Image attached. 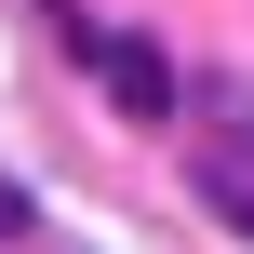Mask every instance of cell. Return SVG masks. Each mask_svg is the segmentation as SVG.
I'll return each mask as SVG.
<instances>
[{"label":"cell","instance_id":"obj_3","mask_svg":"<svg viewBox=\"0 0 254 254\" xmlns=\"http://www.w3.org/2000/svg\"><path fill=\"white\" fill-rule=\"evenodd\" d=\"M188 107H214V121H228V147H254V94H241V80H201Z\"/></svg>","mask_w":254,"mask_h":254},{"label":"cell","instance_id":"obj_4","mask_svg":"<svg viewBox=\"0 0 254 254\" xmlns=\"http://www.w3.org/2000/svg\"><path fill=\"white\" fill-rule=\"evenodd\" d=\"M0 241H27V188H13V174H0Z\"/></svg>","mask_w":254,"mask_h":254},{"label":"cell","instance_id":"obj_1","mask_svg":"<svg viewBox=\"0 0 254 254\" xmlns=\"http://www.w3.org/2000/svg\"><path fill=\"white\" fill-rule=\"evenodd\" d=\"M94 80H107V107H121L134 134H174V121H188V94H201V80H174V54H161V40H134V27H107Z\"/></svg>","mask_w":254,"mask_h":254},{"label":"cell","instance_id":"obj_2","mask_svg":"<svg viewBox=\"0 0 254 254\" xmlns=\"http://www.w3.org/2000/svg\"><path fill=\"white\" fill-rule=\"evenodd\" d=\"M201 201H214V214H228V228L254 241V174H228V161H201Z\"/></svg>","mask_w":254,"mask_h":254}]
</instances>
